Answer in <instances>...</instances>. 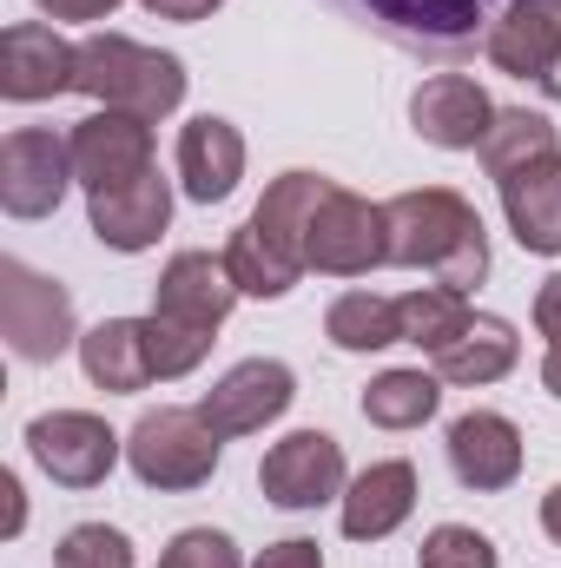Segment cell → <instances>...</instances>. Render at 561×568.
<instances>
[{"instance_id":"cell-1","label":"cell","mask_w":561,"mask_h":568,"mask_svg":"<svg viewBox=\"0 0 561 568\" xmlns=\"http://www.w3.org/2000/svg\"><path fill=\"white\" fill-rule=\"evenodd\" d=\"M384 225H390V265L429 272L462 297L489 278V232L462 192H449V185L397 192V199H384Z\"/></svg>"},{"instance_id":"cell-2","label":"cell","mask_w":561,"mask_h":568,"mask_svg":"<svg viewBox=\"0 0 561 568\" xmlns=\"http://www.w3.org/2000/svg\"><path fill=\"white\" fill-rule=\"evenodd\" d=\"M330 185L337 179H324V172H284V179L265 185V199L252 205V219L225 245V265H232L245 297H290L297 291V278L310 272V258H304L310 212H317V199Z\"/></svg>"},{"instance_id":"cell-3","label":"cell","mask_w":561,"mask_h":568,"mask_svg":"<svg viewBox=\"0 0 561 568\" xmlns=\"http://www.w3.org/2000/svg\"><path fill=\"white\" fill-rule=\"evenodd\" d=\"M73 93H86L93 106H113V113L165 120V113L185 106V60L159 53L145 40H126V33H86Z\"/></svg>"},{"instance_id":"cell-4","label":"cell","mask_w":561,"mask_h":568,"mask_svg":"<svg viewBox=\"0 0 561 568\" xmlns=\"http://www.w3.org/2000/svg\"><path fill=\"white\" fill-rule=\"evenodd\" d=\"M218 456H225V436L205 424L198 410L185 404H159L145 410L133 436H126V463L145 489L159 496H185V489H205L218 476Z\"/></svg>"},{"instance_id":"cell-5","label":"cell","mask_w":561,"mask_h":568,"mask_svg":"<svg viewBox=\"0 0 561 568\" xmlns=\"http://www.w3.org/2000/svg\"><path fill=\"white\" fill-rule=\"evenodd\" d=\"M0 337L20 364H53L80 344L73 331V291L20 258H0Z\"/></svg>"},{"instance_id":"cell-6","label":"cell","mask_w":561,"mask_h":568,"mask_svg":"<svg viewBox=\"0 0 561 568\" xmlns=\"http://www.w3.org/2000/svg\"><path fill=\"white\" fill-rule=\"evenodd\" d=\"M310 272L324 278H370L377 265H390V225L384 205H370L350 185H330L310 212V245H304Z\"/></svg>"},{"instance_id":"cell-7","label":"cell","mask_w":561,"mask_h":568,"mask_svg":"<svg viewBox=\"0 0 561 568\" xmlns=\"http://www.w3.org/2000/svg\"><path fill=\"white\" fill-rule=\"evenodd\" d=\"M73 179V140L53 126H13L0 140V212L7 219H53Z\"/></svg>"},{"instance_id":"cell-8","label":"cell","mask_w":561,"mask_h":568,"mask_svg":"<svg viewBox=\"0 0 561 568\" xmlns=\"http://www.w3.org/2000/svg\"><path fill=\"white\" fill-rule=\"evenodd\" d=\"M258 489H265L272 509H324V503H344V489H350L344 443L330 429H290V436H278L265 449Z\"/></svg>"},{"instance_id":"cell-9","label":"cell","mask_w":561,"mask_h":568,"mask_svg":"<svg viewBox=\"0 0 561 568\" xmlns=\"http://www.w3.org/2000/svg\"><path fill=\"white\" fill-rule=\"evenodd\" d=\"M27 456H33L60 489H100V483L120 469L126 443L113 436L106 417H93V410H47V417L27 424Z\"/></svg>"},{"instance_id":"cell-10","label":"cell","mask_w":561,"mask_h":568,"mask_svg":"<svg viewBox=\"0 0 561 568\" xmlns=\"http://www.w3.org/2000/svg\"><path fill=\"white\" fill-rule=\"evenodd\" d=\"M290 404H297L290 364H278V357H245V364H232L192 410L232 443V436H258L265 424H278Z\"/></svg>"},{"instance_id":"cell-11","label":"cell","mask_w":561,"mask_h":568,"mask_svg":"<svg viewBox=\"0 0 561 568\" xmlns=\"http://www.w3.org/2000/svg\"><path fill=\"white\" fill-rule=\"evenodd\" d=\"M238 297H245V291L232 278L225 252H172L165 272H159V284H152V317L218 337V324L232 317Z\"/></svg>"},{"instance_id":"cell-12","label":"cell","mask_w":561,"mask_h":568,"mask_svg":"<svg viewBox=\"0 0 561 568\" xmlns=\"http://www.w3.org/2000/svg\"><path fill=\"white\" fill-rule=\"evenodd\" d=\"M73 179L93 192H113V185H133L152 172V120L140 113H113V106H93L73 133Z\"/></svg>"},{"instance_id":"cell-13","label":"cell","mask_w":561,"mask_h":568,"mask_svg":"<svg viewBox=\"0 0 561 568\" xmlns=\"http://www.w3.org/2000/svg\"><path fill=\"white\" fill-rule=\"evenodd\" d=\"M489 67L509 73V80H536L555 93V67H561V0H509L496 20H489V40H482Z\"/></svg>"},{"instance_id":"cell-14","label":"cell","mask_w":561,"mask_h":568,"mask_svg":"<svg viewBox=\"0 0 561 568\" xmlns=\"http://www.w3.org/2000/svg\"><path fill=\"white\" fill-rule=\"evenodd\" d=\"M73 73H80V47H67L47 20H13L0 33V93L13 106H40V100L73 93Z\"/></svg>"},{"instance_id":"cell-15","label":"cell","mask_w":561,"mask_h":568,"mask_svg":"<svg viewBox=\"0 0 561 568\" xmlns=\"http://www.w3.org/2000/svg\"><path fill=\"white\" fill-rule=\"evenodd\" d=\"M496 113H502V106H496L469 73H429L417 93H410V126H417V140L442 145V152H482Z\"/></svg>"},{"instance_id":"cell-16","label":"cell","mask_w":561,"mask_h":568,"mask_svg":"<svg viewBox=\"0 0 561 568\" xmlns=\"http://www.w3.org/2000/svg\"><path fill=\"white\" fill-rule=\"evenodd\" d=\"M86 225L106 252H152L172 225V179L152 165L133 185H113V192H93L86 199Z\"/></svg>"},{"instance_id":"cell-17","label":"cell","mask_w":561,"mask_h":568,"mask_svg":"<svg viewBox=\"0 0 561 568\" xmlns=\"http://www.w3.org/2000/svg\"><path fill=\"white\" fill-rule=\"evenodd\" d=\"M442 449H449L456 483L476 489V496H496V489H509V483L522 476V429L509 424L502 410H469V417H456Z\"/></svg>"},{"instance_id":"cell-18","label":"cell","mask_w":561,"mask_h":568,"mask_svg":"<svg viewBox=\"0 0 561 568\" xmlns=\"http://www.w3.org/2000/svg\"><path fill=\"white\" fill-rule=\"evenodd\" d=\"M245 179V133L218 113H198L178 126V185L192 205H225Z\"/></svg>"},{"instance_id":"cell-19","label":"cell","mask_w":561,"mask_h":568,"mask_svg":"<svg viewBox=\"0 0 561 568\" xmlns=\"http://www.w3.org/2000/svg\"><path fill=\"white\" fill-rule=\"evenodd\" d=\"M410 509H417V463L384 456V463L350 476V489H344V536L350 542H384V536H397L410 523Z\"/></svg>"},{"instance_id":"cell-20","label":"cell","mask_w":561,"mask_h":568,"mask_svg":"<svg viewBox=\"0 0 561 568\" xmlns=\"http://www.w3.org/2000/svg\"><path fill=\"white\" fill-rule=\"evenodd\" d=\"M80 371H86V384L106 390V397H133L145 384H159L145 317H100L93 331H80Z\"/></svg>"},{"instance_id":"cell-21","label":"cell","mask_w":561,"mask_h":568,"mask_svg":"<svg viewBox=\"0 0 561 568\" xmlns=\"http://www.w3.org/2000/svg\"><path fill=\"white\" fill-rule=\"evenodd\" d=\"M496 192H502V219H509L516 245L536 258H561V152L509 172Z\"/></svg>"},{"instance_id":"cell-22","label":"cell","mask_w":561,"mask_h":568,"mask_svg":"<svg viewBox=\"0 0 561 568\" xmlns=\"http://www.w3.org/2000/svg\"><path fill=\"white\" fill-rule=\"evenodd\" d=\"M516 364H522V337H516V324L496 317V311H476V317L429 357V371H436L442 384H462V390L502 384Z\"/></svg>"},{"instance_id":"cell-23","label":"cell","mask_w":561,"mask_h":568,"mask_svg":"<svg viewBox=\"0 0 561 568\" xmlns=\"http://www.w3.org/2000/svg\"><path fill=\"white\" fill-rule=\"evenodd\" d=\"M324 337H330L337 351H350V357L404 344L397 297H384V291H344V297H330V311H324Z\"/></svg>"},{"instance_id":"cell-24","label":"cell","mask_w":561,"mask_h":568,"mask_svg":"<svg viewBox=\"0 0 561 568\" xmlns=\"http://www.w3.org/2000/svg\"><path fill=\"white\" fill-rule=\"evenodd\" d=\"M549 152H561L549 113H536V106H502L496 126H489V140H482V172L502 185L509 172H522V165H536V159H549Z\"/></svg>"},{"instance_id":"cell-25","label":"cell","mask_w":561,"mask_h":568,"mask_svg":"<svg viewBox=\"0 0 561 568\" xmlns=\"http://www.w3.org/2000/svg\"><path fill=\"white\" fill-rule=\"evenodd\" d=\"M442 404V377L436 371H384L364 390V424L377 429H422Z\"/></svg>"},{"instance_id":"cell-26","label":"cell","mask_w":561,"mask_h":568,"mask_svg":"<svg viewBox=\"0 0 561 568\" xmlns=\"http://www.w3.org/2000/svg\"><path fill=\"white\" fill-rule=\"evenodd\" d=\"M397 317H404V344H417L422 357H436L476 317V304L462 291H449V284H417V291L397 297Z\"/></svg>"},{"instance_id":"cell-27","label":"cell","mask_w":561,"mask_h":568,"mask_svg":"<svg viewBox=\"0 0 561 568\" xmlns=\"http://www.w3.org/2000/svg\"><path fill=\"white\" fill-rule=\"evenodd\" d=\"M417 568H502L496 542L469 523H436L417 549Z\"/></svg>"},{"instance_id":"cell-28","label":"cell","mask_w":561,"mask_h":568,"mask_svg":"<svg viewBox=\"0 0 561 568\" xmlns=\"http://www.w3.org/2000/svg\"><path fill=\"white\" fill-rule=\"evenodd\" d=\"M53 568H133V536L113 529V523H80V529L60 536Z\"/></svg>"},{"instance_id":"cell-29","label":"cell","mask_w":561,"mask_h":568,"mask_svg":"<svg viewBox=\"0 0 561 568\" xmlns=\"http://www.w3.org/2000/svg\"><path fill=\"white\" fill-rule=\"evenodd\" d=\"M145 331H152V371H159V384L192 377V371L212 357V344H218V337L185 331V324H165V317H145Z\"/></svg>"},{"instance_id":"cell-30","label":"cell","mask_w":561,"mask_h":568,"mask_svg":"<svg viewBox=\"0 0 561 568\" xmlns=\"http://www.w3.org/2000/svg\"><path fill=\"white\" fill-rule=\"evenodd\" d=\"M159 568H245V556H238V542L225 529H178L165 542Z\"/></svg>"},{"instance_id":"cell-31","label":"cell","mask_w":561,"mask_h":568,"mask_svg":"<svg viewBox=\"0 0 561 568\" xmlns=\"http://www.w3.org/2000/svg\"><path fill=\"white\" fill-rule=\"evenodd\" d=\"M252 568H324V549L310 542V536H284V542H265Z\"/></svg>"},{"instance_id":"cell-32","label":"cell","mask_w":561,"mask_h":568,"mask_svg":"<svg viewBox=\"0 0 561 568\" xmlns=\"http://www.w3.org/2000/svg\"><path fill=\"white\" fill-rule=\"evenodd\" d=\"M536 331L549 337L542 351H561V272H549L542 291H536Z\"/></svg>"},{"instance_id":"cell-33","label":"cell","mask_w":561,"mask_h":568,"mask_svg":"<svg viewBox=\"0 0 561 568\" xmlns=\"http://www.w3.org/2000/svg\"><path fill=\"white\" fill-rule=\"evenodd\" d=\"M47 20H106L120 0H33Z\"/></svg>"},{"instance_id":"cell-34","label":"cell","mask_w":561,"mask_h":568,"mask_svg":"<svg viewBox=\"0 0 561 568\" xmlns=\"http://www.w3.org/2000/svg\"><path fill=\"white\" fill-rule=\"evenodd\" d=\"M152 20H212L225 0H140Z\"/></svg>"},{"instance_id":"cell-35","label":"cell","mask_w":561,"mask_h":568,"mask_svg":"<svg viewBox=\"0 0 561 568\" xmlns=\"http://www.w3.org/2000/svg\"><path fill=\"white\" fill-rule=\"evenodd\" d=\"M0 496H7V536L27 529V503H20V476H0Z\"/></svg>"},{"instance_id":"cell-36","label":"cell","mask_w":561,"mask_h":568,"mask_svg":"<svg viewBox=\"0 0 561 568\" xmlns=\"http://www.w3.org/2000/svg\"><path fill=\"white\" fill-rule=\"evenodd\" d=\"M542 529H549V542L561 549V483L549 489V496H542Z\"/></svg>"},{"instance_id":"cell-37","label":"cell","mask_w":561,"mask_h":568,"mask_svg":"<svg viewBox=\"0 0 561 568\" xmlns=\"http://www.w3.org/2000/svg\"><path fill=\"white\" fill-rule=\"evenodd\" d=\"M542 390L561 404V351H542Z\"/></svg>"}]
</instances>
